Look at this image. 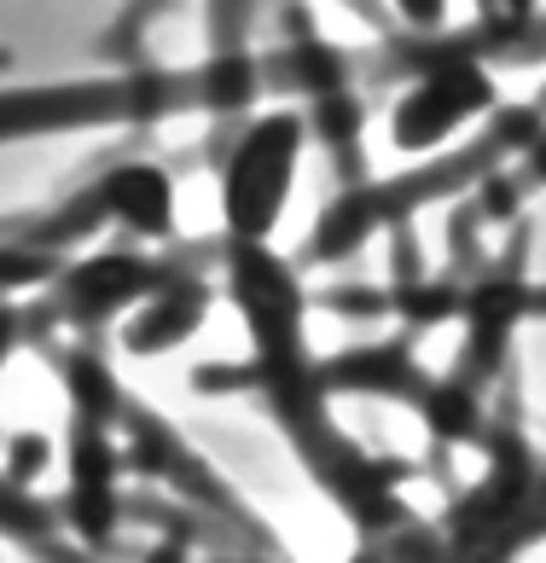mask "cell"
Masks as SVG:
<instances>
[{
  "mask_svg": "<svg viewBox=\"0 0 546 563\" xmlns=\"http://www.w3.org/2000/svg\"><path fill=\"white\" fill-rule=\"evenodd\" d=\"M76 523L88 534L111 529V453H105L99 435H81L76 453Z\"/></svg>",
  "mask_w": 546,
  "mask_h": 563,
  "instance_id": "cell-4",
  "label": "cell"
},
{
  "mask_svg": "<svg viewBox=\"0 0 546 563\" xmlns=\"http://www.w3.org/2000/svg\"><path fill=\"white\" fill-rule=\"evenodd\" d=\"M471 7H477V18H482L489 30L512 35V30H523V24H529L535 0H471Z\"/></svg>",
  "mask_w": 546,
  "mask_h": 563,
  "instance_id": "cell-6",
  "label": "cell"
},
{
  "mask_svg": "<svg viewBox=\"0 0 546 563\" xmlns=\"http://www.w3.org/2000/svg\"><path fill=\"white\" fill-rule=\"evenodd\" d=\"M297 145H303L297 117H262L239 140L233 163H227V186H221L227 221H233L239 239L273 233V221H280L291 198V175H297Z\"/></svg>",
  "mask_w": 546,
  "mask_h": 563,
  "instance_id": "cell-1",
  "label": "cell"
},
{
  "mask_svg": "<svg viewBox=\"0 0 546 563\" xmlns=\"http://www.w3.org/2000/svg\"><path fill=\"white\" fill-rule=\"evenodd\" d=\"M395 12H402L413 30H436L448 18V0H395Z\"/></svg>",
  "mask_w": 546,
  "mask_h": 563,
  "instance_id": "cell-7",
  "label": "cell"
},
{
  "mask_svg": "<svg viewBox=\"0 0 546 563\" xmlns=\"http://www.w3.org/2000/svg\"><path fill=\"white\" fill-rule=\"evenodd\" d=\"M105 210H111L122 227H134L140 239H163L175 227V192L163 169H145V163H129L105 180Z\"/></svg>",
  "mask_w": 546,
  "mask_h": 563,
  "instance_id": "cell-3",
  "label": "cell"
},
{
  "mask_svg": "<svg viewBox=\"0 0 546 563\" xmlns=\"http://www.w3.org/2000/svg\"><path fill=\"white\" fill-rule=\"evenodd\" d=\"M494 99L489 76L477 65H436L413 81V88L395 99V117H390V134L402 152H430V145H443L454 129H466V122Z\"/></svg>",
  "mask_w": 546,
  "mask_h": 563,
  "instance_id": "cell-2",
  "label": "cell"
},
{
  "mask_svg": "<svg viewBox=\"0 0 546 563\" xmlns=\"http://www.w3.org/2000/svg\"><path fill=\"white\" fill-rule=\"evenodd\" d=\"M471 424H477V401H471L466 389H443L430 401V430L436 435H466Z\"/></svg>",
  "mask_w": 546,
  "mask_h": 563,
  "instance_id": "cell-5",
  "label": "cell"
}]
</instances>
